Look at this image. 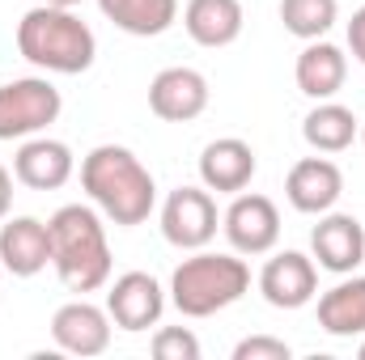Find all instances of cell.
Returning <instances> with one entry per match:
<instances>
[{"label": "cell", "instance_id": "5bb4252c", "mask_svg": "<svg viewBox=\"0 0 365 360\" xmlns=\"http://www.w3.org/2000/svg\"><path fill=\"white\" fill-rule=\"evenodd\" d=\"M73 174H77L73 149L51 136H30L13 157V179L30 191H60Z\"/></svg>", "mask_w": 365, "mask_h": 360}, {"label": "cell", "instance_id": "ba28073f", "mask_svg": "<svg viewBox=\"0 0 365 360\" xmlns=\"http://www.w3.org/2000/svg\"><path fill=\"white\" fill-rule=\"evenodd\" d=\"M106 314H110V322L119 331L140 335V331H149V327L162 322V314H166V288L149 271H123L110 284V292H106Z\"/></svg>", "mask_w": 365, "mask_h": 360}, {"label": "cell", "instance_id": "277c9868", "mask_svg": "<svg viewBox=\"0 0 365 360\" xmlns=\"http://www.w3.org/2000/svg\"><path fill=\"white\" fill-rule=\"evenodd\" d=\"M251 288V268L238 255H212V250H191L170 275V301L182 318H212L242 301Z\"/></svg>", "mask_w": 365, "mask_h": 360}, {"label": "cell", "instance_id": "3957f363", "mask_svg": "<svg viewBox=\"0 0 365 360\" xmlns=\"http://www.w3.org/2000/svg\"><path fill=\"white\" fill-rule=\"evenodd\" d=\"M17 51H21V60H30L43 73L77 77L93 64L98 38L73 9L38 4L30 13H21V21H17Z\"/></svg>", "mask_w": 365, "mask_h": 360}, {"label": "cell", "instance_id": "9a60e30c", "mask_svg": "<svg viewBox=\"0 0 365 360\" xmlns=\"http://www.w3.org/2000/svg\"><path fill=\"white\" fill-rule=\"evenodd\" d=\"M51 263V229L38 216H13L0 225V268L30 280Z\"/></svg>", "mask_w": 365, "mask_h": 360}, {"label": "cell", "instance_id": "7c38bea8", "mask_svg": "<svg viewBox=\"0 0 365 360\" xmlns=\"http://www.w3.org/2000/svg\"><path fill=\"white\" fill-rule=\"evenodd\" d=\"M208 77L195 68H162L149 81V110L166 123H191L208 110Z\"/></svg>", "mask_w": 365, "mask_h": 360}, {"label": "cell", "instance_id": "d4e9b609", "mask_svg": "<svg viewBox=\"0 0 365 360\" xmlns=\"http://www.w3.org/2000/svg\"><path fill=\"white\" fill-rule=\"evenodd\" d=\"M349 51H353L357 64H365V4L353 13V21H349Z\"/></svg>", "mask_w": 365, "mask_h": 360}, {"label": "cell", "instance_id": "d6986e66", "mask_svg": "<svg viewBox=\"0 0 365 360\" xmlns=\"http://www.w3.org/2000/svg\"><path fill=\"white\" fill-rule=\"evenodd\" d=\"M319 327L336 339L365 335V275L349 271V280H340L319 297Z\"/></svg>", "mask_w": 365, "mask_h": 360}, {"label": "cell", "instance_id": "83f0119b", "mask_svg": "<svg viewBox=\"0 0 365 360\" xmlns=\"http://www.w3.org/2000/svg\"><path fill=\"white\" fill-rule=\"evenodd\" d=\"M357 356H361V360H365V339H361V348H357Z\"/></svg>", "mask_w": 365, "mask_h": 360}, {"label": "cell", "instance_id": "52a82bcc", "mask_svg": "<svg viewBox=\"0 0 365 360\" xmlns=\"http://www.w3.org/2000/svg\"><path fill=\"white\" fill-rule=\"evenodd\" d=\"M221 229H225V242L234 246V255H272L280 242V212L268 195L238 191L221 216Z\"/></svg>", "mask_w": 365, "mask_h": 360}, {"label": "cell", "instance_id": "2e32d148", "mask_svg": "<svg viewBox=\"0 0 365 360\" xmlns=\"http://www.w3.org/2000/svg\"><path fill=\"white\" fill-rule=\"evenodd\" d=\"M259 162H255V149L238 136H221L212 144H204L200 153V182L217 195H238L247 191L251 179H255Z\"/></svg>", "mask_w": 365, "mask_h": 360}, {"label": "cell", "instance_id": "8fae6325", "mask_svg": "<svg viewBox=\"0 0 365 360\" xmlns=\"http://www.w3.org/2000/svg\"><path fill=\"white\" fill-rule=\"evenodd\" d=\"M259 292L272 309H302L319 292V268L302 250H280L259 271Z\"/></svg>", "mask_w": 365, "mask_h": 360}, {"label": "cell", "instance_id": "8992f818", "mask_svg": "<svg viewBox=\"0 0 365 360\" xmlns=\"http://www.w3.org/2000/svg\"><path fill=\"white\" fill-rule=\"evenodd\" d=\"M217 199L208 186H179L162 203V238L175 250H204L217 238Z\"/></svg>", "mask_w": 365, "mask_h": 360}, {"label": "cell", "instance_id": "4fadbf2b", "mask_svg": "<svg viewBox=\"0 0 365 360\" xmlns=\"http://www.w3.org/2000/svg\"><path fill=\"white\" fill-rule=\"evenodd\" d=\"M340 195H344V174L331 157H302L284 174V199L293 203V212L323 216L336 208Z\"/></svg>", "mask_w": 365, "mask_h": 360}, {"label": "cell", "instance_id": "cb8c5ba5", "mask_svg": "<svg viewBox=\"0 0 365 360\" xmlns=\"http://www.w3.org/2000/svg\"><path fill=\"white\" fill-rule=\"evenodd\" d=\"M293 348L284 339H272V335H251L234 348V360H289Z\"/></svg>", "mask_w": 365, "mask_h": 360}, {"label": "cell", "instance_id": "5b68a950", "mask_svg": "<svg viewBox=\"0 0 365 360\" xmlns=\"http://www.w3.org/2000/svg\"><path fill=\"white\" fill-rule=\"evenodd\" d=\"M64 110L60 90L47 77H17L0 85V140H30L47 132Z\"/></svg>", "mask_w": 365, "mask_h": 360}, {"label": "cell", "instance_id": "603a6c76", "mask_svg": "<svg viewBox=\"0 0 365 360\" xmlns=\"http://www.w3.org/2000/svg\"><path fill=\"white\" fill-rule=\"evenodd\" d=\"M149 348L158 360H200V339L187 327H162Z\"/></svg>", "mask_w": 365, "mask_h": 360}, {"label": "cell", "instance_id": "f546056e", "mask_svg": "<svg viewBox=\"0 0 365 360\" xmlns=\"http://www.w3.org/2000/svg\"><path fill=\"white\" fill-rule=\"evenodd\" d=\"M0 275H4V268H0Z\"/></svg>", "mask_w": 365, "mask_h": 360}, {"label": "cell", "instance_id": "9c48e42d", "mask_svg": "<svg viewBox=\"0 0 365 360\" xmlns=\"http://www.w3.org/2000/svg\"><path fill=\"white\" fill-rule=\"evenodd\" d=\"M110 314L102 309V305H93L86 297H77V301H68V305H60L56 314H51V339H56V348L60 352H68V356H102L106 348H110Z\"/></svg>", "mask_w": 365, "mask_h": 360}, {"label": "cell", "instance_id": "f1b7e54d", "mask_svg": "<svg viewBox=\"0 0 365 360\" xmlns=\"http://www.w3.org/2000/svg\"><path fill=\"white\" fill-rule=\"evenodd\" d=\"M361 144H365V119H361Z\"/></svg>", "mask_w": 365, "mask_h": 360}, {"label": "cell", "instance_id": "484cf974", "mask_svg": "<svg viewBox=\"0 0 365 360\" xmlns=\"http://www.w3.org/2000/svg\"><path fill=\"white\" fill-rule=\"evenodd\" d=\"M9 208H13V174L0 166V221L9 216Z\"/></svg>", "mask_w": 365, "mask_h": 360}, {"label": "cell", "instance_id": "ffe728a7", "mask_svg": "<svg viewBox=\"0 0 365 360\" xmlns=\"http://www.w3.org/2000/svg\"><path fill=\"white\" fill-rule=\"evenodd\" d=\"M98 9L132 38H158L179 21V0H98Z\"/></svg>", "mask_w": 365, "mask_h": 360}, {"label": "cell", "instance_id": "7a4b0ae2", "mask_svg": "<svg viewBox=\"0 0 365 360\" xmlns=\"http://www.w3.org/2000/svg\"><path fill=\"white\" fill-rule=\"evenodd\" d=\"M51 268L68 292H98L110 284V246L106 225L90 203H64L51 221Z\"/></svg>", "mask_w": 365, "mask_h": 360}, {"label": "cell", "instance_id": "ac0fdd59", "mask_svg": "<svg viewBox=\"0 0 365 360\" xmlns=\"http://www.w3.org/2000/svg\"><path fill=\"white\" fill-rule=\"evenodd\" d=\"M344 77H349V55L336 43H323V38L306 43L302 55H297V64H293L297 90L306 93V97H314V102L336 97V93L344 90Z\"/></svg>", "mask_w": 365, "mask_h": 360}, {"label": "cell", "instance_id": "7402d4cb", "mask_svg": "<svg viewBox=\"0 0 365 360\" xmlns=\"http://www.w3.org/2000/svg\"><path fill=\"white\" fill-rule=\"evenodd\" d=\"M340 17V0H280V21L293 38L314 43L323 38Z\"/></svg>", "mask_w": 365, "mask_h": 360}, {"label": "cell", "instance_id": "30bf717a", "mask_svg": "<svg viewBox=\"0 0 365 360\" xmlns=\"http://www.w3.org/2000/svg\"><path fill=\"white\" fill-rule=\"evenodd\" d=\"M310 255L331 275H349L365 263V225L349 212H323L310 229Z\"/></svg>", "mask_w": 365, "mask_h": 360}, {"label": "cell", "instance_id": "e0dca14e", "mask_svg": "<svg viewBox=\"0 0 365 360\" xmlns=\"http://www.w3.org/2000/svg\"><path fill=\"white\" fill-rule=\"evenodd\" d=\"M242 26H247L242 0H187V9H182V30L191 34V43H200L208 51L238 43Z\"/></svg>", "mask_w": 365, "mask_h": 360}, {"label": "cell", "instance_id": "44dd1931", "mask_svg": "<svg viewBox=\"0 0 365 360\" xmlns=\"http://www.w3.org/2000/svg\"><path fill=\"white\" fill-rule=\"evenodd\" d=\"M361 136V119L340 106V102H319L306 119H302V140L314 149V153H344L353 140Z\"/></svg>", "mask_w": 365, "mask_h": 360}, {"label": "cell", "instance_id": "4316f807", "mask_svg": "<svg viewBox=\"0 0 365 360\" xmlns=\"http://www.w3.org/2000/svg\"><path fill=\"white\" fill-rule=\"evenodd\" d=\"M43 4H60V9H73V4H81V0H43Z\"/></svg>", "mask_w": 365, "mask_h": 360}, {"label": "cell", "instance_id": "6da1fadb", "mask_svg": "<svg viewBox=\"0 0 365 360\" xmlns=\"http://www.w3.org/2000/svg\"><path fill=\"white\" fill-rule=\"evenodd\" d=\"M81 186L93 208L119 229L145 225L158 208V182L140 166V157L123 144H98L81 162Z\"/></svg>", "mask_w": 365, "mask_h": 360}]
</instances>
